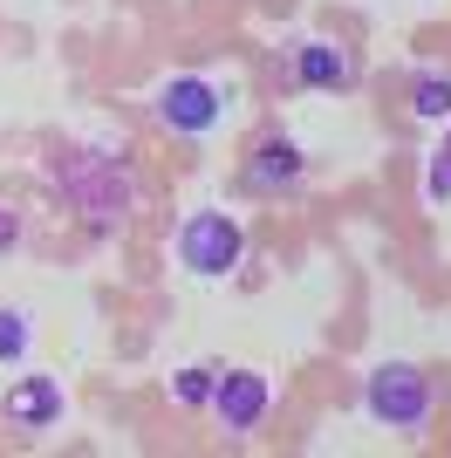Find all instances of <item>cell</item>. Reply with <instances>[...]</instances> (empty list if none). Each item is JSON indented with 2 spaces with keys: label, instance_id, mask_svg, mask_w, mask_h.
Masks as SVG:
<instances>
[{
  "label": "cell",
  "instance_id": "7c38bea8",
  "mask_svg": "<svg viewBox=\"0 0 451 458\" xmlns=\"http://www.w3.org/2000/svg\"><path fill=\"white\" fill-rule=\"evenodd\" d=\"M424 199H431V206H451V144L424 157Z\"/></svg>",
  "mask_w": 451,
  "mask_h": 458
},
{
  "label": "cell",
  "instance_id": "7a4b0ae2",
  "mask_svg": "<svg viewBox=\"0 0 451 458\" xmlns=\"http://www.w3.org/2000/svg\"><path fill=\"white\" fill-rule=\"evenodd\" d=\"M150 110H157V123L171 137H212L233 116V89L219 76H171V82H157Z\"/></svg>",
  "mask_w": 451,
  "mask_h": 458
},
{
  "label": "cell",
  "instance_id": "9c48e42d",
  "mask_svg": "<svg viewBox=\"0 0 451 458\" xmlns=\"http://www.w3.org/2000/svg\"><path fill=\"white\" fill-rule=\"evenodd\" d=\"M411 116L417 123H451V76L445 69H424L411 82Z\"/></svg>",
  "mask_w": 451,
  "mask_h": 458
},
{
  "label": "cell",
  "instance_id": "5b68a950",
  "mask_svg": "<svg viewBox=\"0 0 451 458\" xmlns=\"http://www.w3.org/2000/svg\"><path fill=\"white\" fill-rule=\"evenodd\" d=\"M206 411L226 424V431H233V438H246V431H260L267 411H274V383H267L260 369H219Z\"/></svg>",
  "mask_w": 451,
  "mask_h": 458
},
{
  "label": "cell",
  "instance_id": "3957f363",
  "mask_svg": "<svg viewBox=\"0 0 451 458\" xmlns=\"http://www.w3.org/2000/svg\"><path fill=\"white\" fill-rule=\"evenodd\" d=\"M55 185L89 212L96 233H110L116 219L131 212V185L116 172V157H103V151H82V157H69V165H55Z\"/></svg>",
  "mask_w": 451,
  "mask_h": 458
},
{
  "label": "cell",
  "instance_id": "8fae6325",
  "mask_svg": "<svg viewBox=\"0 0 451 458\" xmlns=\"http://www.w3.org/2000/svg\"><path fill=\"white\" fill-rule=\"evenodd\" d=\"M212 383H219V369H199V363H191V369L171 377V397L185 403V411H206V403H212Z\"/></svg>",
  "mask_w": 451,
  "mask_h": 458
},
{
  "label": "cell",
  "instance_id": "8992f818",
  "mask_svg": "<svg viewBox=\"0 0 451 458\" xmlns=\"http://www.w3.org/2000/svg\"><path fill=\"white\" fill-rule=\"evenodd\" d=\"M69 397H62V377H21L7 390V424L14 431H55Z\"/></svg>",
  "mask_w": 451,
  "mask_h": 458
},
{
  "label": "cell",
  "instance_id": "6da1fadb",
  "mask_svg": "<svg viewBox=\"0 0 451 458\" xmlns=\"http://www.w3.org/2000/svg\"><path fill=\"white\" fill-rule=\"evenodd\" d=\"M431 377L417 363H376L370 377H362V411H370L376 424H390V431H424L431 424Z\"/></svg>",
  "mask_w": 451,
  "mask_h": 458
},
{
  "label": "cell",
  "instance_id": "277c9868",
  "mask_svg": "<svg viewBox=\"0 0 451 458\" xmlns=\"http://www.w3.org/2000/svg\"><path fill=\"white\" fill-rule=\"evenodd\" d=\"M178 260H185L191 274H233L246 260V233L233 212H191L185 226H178Z\"/></svg>",
  "mask_w": 451,
  "mask_h": 458
},
{
  "label": "cell",
  "instance_id": "30bf717a",
  "mask_svg": "<svg viewBox=\"0 0 451 458\" xmlns=\"http://www.w3.org/2000/svg\"><path fill=\"white\" fill-rule=\"evenodd\" d=\"M35 349V322H28V308H0V363H21Z\"/></svg>",
  "mask_w": 451,
  "mask_h": 458
},
{
  "label": "cell",
  "instance_id": "52a82bcc",
  "mask_svg": "<svg viewBox=\"0 0 451 458\" xmlns=\"http://www.w3.org/2000/svg\"><path fill=\"white\" fill-rule=\"evenodd\" d=\"M294 76L308 82V89H342V82L356 76V62H349V48H336V41H301Z\"/></svg>",
  "mask_w": 451,
  "mask_h": 458
},
{
  "label": "cell",
  "instance_id": "5bb4252c",
  "mask_svg": "<svg viewBox=\"0 0 451 458\" xmlns=\"http://www.w3.org/2000/svg\"><path fill=\"white\" fill-rule=\"evenodd\" d=\"M445 131H451V123H445Z\"/></svg>",
  "mask_w": 451,
  "mask_h": 458
},
{
  "label": "cell",
  "instance_id": "4fadbf2b",
  "mask_svg": "<svg viewBox=\"0 0 451 458\" xmlns=\"http://www.w3.org/2000/svg\"><path fill=\"white\" fill-rule=\"evenodd\" d=\"M14 240H21V219H14V212H0V253L14 247Z\"/></svg>",
  "mask_w": 451,
  "mask_h": 458
},
{
  "label": "cell",
  "instance_id": "ba28073f",
  "mask_svg": "<svg viewBox=\"0 0 451 458\" xmlns=\"http://www.w3.org/2000/svg\"><path fill=\"white\" fill-rule=\"evenodd\" d=\"M246 178H253L260 191L294 185V178H301V151H294V144H260V151H253V172H246Z\"/></svg>",
  "mask_w": 451,
  "mask_h": 458
}]
</instances>
